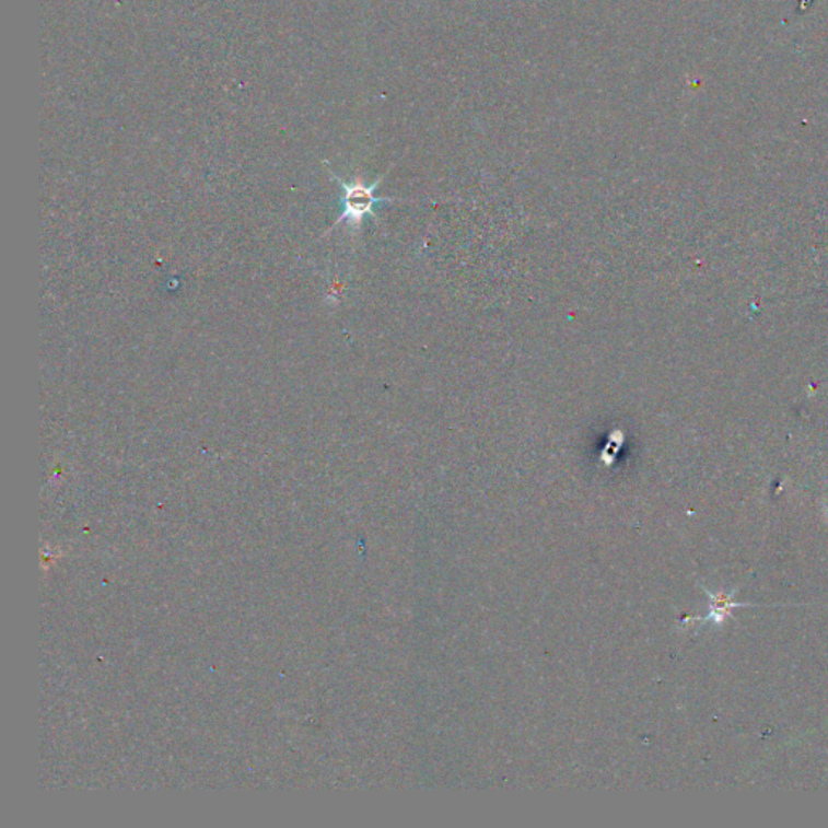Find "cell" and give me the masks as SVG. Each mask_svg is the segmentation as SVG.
<instances>
[{
    "mask_svg": "<svg viewBox=\"0 0 828 828\" xmlns=\"http://www.w3.org/2000/svg\"><path fill=\"white\" fill-rule=\"evenodd\" d=\"M330 175H333L334 180L340 185L341 191H343V196H341L343 211H341L340 218L334 222V225L330 226L323 236L329 235V233L333 232L334 229H337V225H340L341 222H348V226H350L354 233L360 232L364 219H366L368 215H376L374 214L376 206L382 205V202L398 201V199L394 198H377L376 189L378 185L382 184V180H384L385 175L378 177L377 180L371 185L364 184L361 178H354L353 182L341 180V178L337 177L333 171H330Z\"/></svg>",
    "mask_w": 828,
    "mask_h": 828,
    "instance_id": "obj_1",
    "label": "cell"
}]
</instances>
